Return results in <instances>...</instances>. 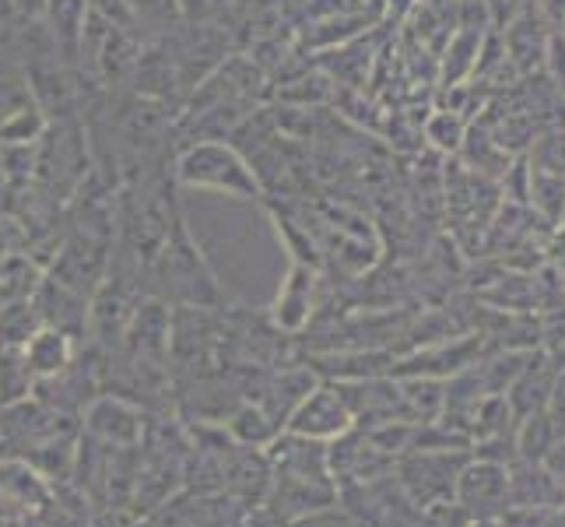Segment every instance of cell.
I'll use <instances>...</instances> for the list:
<instances>
[{
	"label": "cell",
	"instance_id": "cell-24",
	"mask_svg": "<svg viewBox=\"0 0 565 527\" xmlns=\"http://www.w3.org/2000/svg\"><path fill=\"white\" fill-rule=\"evenodd\" d=\"M544 467H548V472L565 485V436L552 446V451L548 454H544V461H541Z\"/></svg>",
	"mask_w": 565,
	"mask_h": 527
},
{
	"label": "cell",
	"instance_id": "cell-25",
	"mask_svg": "<svg viewBox=\"0 0 565 527\" xmlns=\"http://www.w3.org/2000/svg\"><path fill=\"white\" fill-rule=\"evenodd\" d=\"M544 8H548L552 22H565V0H544Z\"/></svg>",
	"mask_w": 565,
	"mask_h": 527
},
{
	"label": "cell",
	"instance_id": "cell-14",
	"mask_svg": "<svg viewBox=\"0 0 565 527\" xmlns=\"http://www.w3.org/2000/svg\"><path fill=\"white\" fill-rule=\"evenodd\" d=\"M35 373L29 369L22 348H4L0 351V408L32 398Z\"/></svg>",
	"mask_w": 565,
	"mask_h": 527
},
{
	"label": "cell",
	"instance_id": "cell-17",
	"mask_svg": "<svg viewBox=\"0 0 565 527\" xmlns=\"http://www.w3.org/2000/svg\"><path fill=\"white\" fill-rule=\"evenodd\" d=\"M130 8H134V18H138L145 39H159L180 22L177 0H130Z\"/></svg>",
	"mask_w": 565,
	"mask_h": 527
},
{
	"label": "cell",
	"instance_id": "cell-7",
	"mask_svg": "<svg viewBox=\"0 0 565 527\" xmlns=\"http://www.w3.org/2000/svg\"><path fill=\"white\" fill-rule=\"evenodd\" d=\"M35 317L43 327H56L71 338H85L88 335V296L74 292L71 285L56 282L53 275H43L29 296Z\"/></svg>",
	"mask_w": 565,
	"mask_h": 527
},
{
	"label": "cell",
	"instance_id": "cell-1",
	"mask_svg": "<svg viewBox=\"0 0 565 527\" xmlns=\"http://www.w3.org/2000/svg\"><path fill=\"white\" fill-rule=\"evenodd\" d=\"M177 183L207 190V193H225V198L239 201H257L264 198L257 172H253L249 159L228 141H193L177 155Z\"/></svg>",
	"mask_w": 565,
	"mask_h": 527
},
{
	"label": "cell",
	"instance_id": "cell-22",
	"mask_svg": "<svg viewBox=\"0 0 565 527\" xmlns=\"http://www.w3.org/2000/svg\"><path fill=\"white\" fill-rule=\"evenodd\" d=\"M534 162L541 172L565 176V130H555L548 138H541V145L534 148Z\"/></svg>",
	"mask_w": 565,
	"mask_h": 527
},
{
	"label": "cell",
	"instance_id": "cell-8",
	"mask_svg": "<svg viewBox=\"0 0 565 527\" xmlns=\"http://www.w3.org/2000/svg\"><path fill=\"white\" fill-rule=\"evenodd\" d=\"M558 377V366L544 348H534L527 356V366L520 369V377L513 380V387L505 390V401H510L516 419H527L534 412H544L552 398V383Z\"/></svg>",
	"mask_w": 565,
	"mask_h": 527
},
{
	"label": "cell",
	"instance_id": "cell-21",
	"mask_svg": "<svg viewBox=\"0 0 565 527\" xmlns=\"http://www.w3.org/2000/svg\"><path fill=\"white\" fill-rule=\"evenodd\" d=\"M92 14H99L103 22L116 25V29H130V32H141L138 18H134L130 0H85ZM145 35V32H141Z\"/></svg>",
	"mask_w": 565,
	"mask_h": 527
},
{
	"label": "cell",
	"instance_id": "cell-15",
	"mask_svg": "<svg viewBox=\"0 0 565 527\" xmlns=\"http://www.w3.org/2000/svg\"><path fill=\"white\" fill-rule=\"evenodd\" d=\"M43 327L35 317V309L29 299H18V303H4L0 306V351L4 348H22L35 330Z\"/></svg>",
	"mask_w": 565,
	"mask_h": 527
},
{
	"label": "cell",
	"instance_id": "cell-4",
	"mask_svg": "<svg viewBox=\"0 0 565 527\" xmlns=\"http://www.w3.org/2000/svg\"><path fill=\"white\" fill-rule=\"evenodd\" d=\"M352 425H355V419H352V412H348L338 383L320 380L302 398V404L296 408V412H291L285 429H288V433H296V436H306V440L330 443V440L344 436Z\"/></svg>",
	"mask_w": 565,
	"mask_h": 527
},
{
	"label": "cell",
	"instance_id": "cell-16",
	"mask_svg": "<svg viewBox=\"0 0 565 527\" xmlns=\"http://www.w3.org/2000/svg\"><path fill=\"white\" fill-rule=\"evenodd\" d=\"M527 198H534V204L544 219H548L552 225H558L565 219V176L531 169V193Z\"/></svg>",
	"mask_w": 565,
	"mask_h": 527
},
{
	"label": "cell",
	"instance_id": "cell-9",
	"mask_svg": "<svg viewBox=\"0 0 565 527\" xmlns=\"http://www.w3.org/2000/svg\"><path fill=\"white\" fill-rule=\"evenodd\" d=\"M88 18L85 0H43V25L53 39V50L61 56V64L74 71L77 46H82V29Z\"/></svg>",
	"mask_w": 565,
	"mask_h": 527
},
{
	"label": "cell",
	"instance_id": "cell-12",
	"mask_svg": "<svg viewBox=\"0 0 565 527\" xmlns=\"http://www.w3.org/2000/svg\"><path fill=\"white\" fill-rule=\"evenodd\" d=\"M225 433L236 443H243V446H257V451H264V446L275 443V436L281 433V425L275 422V415H270L264 404L243 401L236 412L225 419Z\"/></svg>",
	"mask_w": 565,
	"mask_h": 527
},
{
	"label": "cell",
	"instance_id": "cell-18",
	"mask_svg": "<svg viewBox=\"0 0 565 527\" xmlns=\"http://www.w3.org/2000/svg\"><path fill=\"white\" fill-rule=\"evenodd\" d=\"M425 138L433 141L436 148H443V151H454L463 141V120L454 109L450 113H436L433 120L425 124Z\"/></svg>",
	"mask_w": 565,
	"mask_h": 527
},
{
	"label": "cell",
	"instance_id": "cell-19",
	"mask_svg": "<svg viewBox=\"0 0 565 527\" xmlns=\"http://www.w3.org/2000/svg\"><path fill=\"white\" fill-rule=\"evenodd\" d=\"M183 22H218L225 25V14L236 8V0H177Z\"/></svg>",
	"mask_w": 565,
	"mask_h": 527
},
{
	"label": "cell",
	"instance_id": "cell-2",
	"mask_svg": "<svg viewBox=\"0 0 565 527\" xmlns=\"http://www.w3.org/2000/svg\"><path fill=\"white\" fill-rule=\"evenodd\" d=\"M467 461H471V451H412L394 461V475L404 496L428 510V506L454 503L457 478Z\"/></svg>",
	"mask_w": 565,
	"mask_h": 527
},
{
	"label": "cell",
	"instance_id": "cell-5",
	"mask_svg": "<svg viewBox=\"0 0 565 527\" xmlns=\"http://www.w3.org/2000/svg\"><path fill=\"white\" fill-rule=\"evenodd\" d=\"M317 292H320V278L317 267L291 261L285 271V282L278 288L275 303L267 309V324L278 330V335H302L317 314Z\"/></svg>",
	"mask_w": 565,
	"mask_h": 527
},
{
	"label": "cell",
	"instance_id": "cell-6",
	"mask_svg": "<svg viewBox=\"0 0 565 527\" xmlns=\"http://www.w3.org/2000/svg\"><path fill=\"white\" fill-rule=\"evenodd\" d=\"M92 443H103L109 451H134L141 440H145V415L141 408H134L127 398L120 394H106V398H95L88 404V415H85V433Z\"/></svg>",
	"mask_w": 565,
	"mask_h": 527
},
{
	"label": "cell",
	"instance_id": "cell-23",
	"mask_svg": "<svg viewBox=\"0 0 565 527\" xmlns=\"http://www.w3.org/2000/svg\"><path fill=\"white\" fill-rule=\"evenodd\" d=\"M548 64L558 77V88H565V35H552L548 39Z\"/></svg>",
	"mask_w": 565,
	"mask_h": 527
},
{
	"label": "cell",
	"instance_id": "cell-10",
	"mask_svg": "<svg viewBox=\"0 0 565 527\" xmlns=\"http://www.w3.org/2000/svg\"><path fill=\"white\" fill-rule=\"evenodd\" d=\"M22 356L35 373V383L50 380L56 373H64V369L77 359V338L64 335V330H56V327H39L22 345Z\"/></svg>",
	"mask_w": 565,
	"mask_h": 527
},
{
	"label": "cell",
	"instance_id": "cell-3",
	"mask_svg": "<svg viewBox=\"0 0 565 527\" xmlns=\"http://www.w3.org/2000/svg\"><path fill=\"white\" fill-rule=\"evenodd\" d=\"M454 503L471 520H499L510 510V467L471 457L457 478Z\"/></svg>",
	"mask_w": 565,
	"mask_h": 527
},
{
	"label": "cell",
	"instance_id": "cell-20",
	"mask_svg": "<svg viewBox=\"0 0 565 527\" xmlns=\"http://www.w3.org/2000/svg\"><path fill=\"white\" fill-rule=\"evenodd\" d=\"M288 527H365L348 506L341 503H330L323 506V510H313V514H306V517H296Z\"/></svg>",
	"mask_w": 565,
	"mask_h": 527
},
{
	"label": "cell",
	"instance_id": "cell-13",
	"mask_svg": "<svg viewBox=\"0 0 565 527\" xmlns=\"http://www.w3.org/2000/svg\"><path fill=\"white\" fill-rule=\"evenodd\" d=\"M562 436H565V429L548 412H534L527 419H520L516 422V457L541 464L544 454H548Z\"/></svg>",
	"mask_w": 565,
	"mask_h": 527
},
{
	"label": "cell",
	"instance_id": "cell-11",
	"mask_svg": "<svg viewBox=\"0 0 565 527\" xmlns=\"http://www.w3.org/2000/svg\"><path fill=\"white\" fill-rule=\"evenodd\" d=\"M565 485L534 461L510 464V506H562Z\"/></svg>",
	"mask_w": 565,
	"mask_h": 527
}]
</instances>
